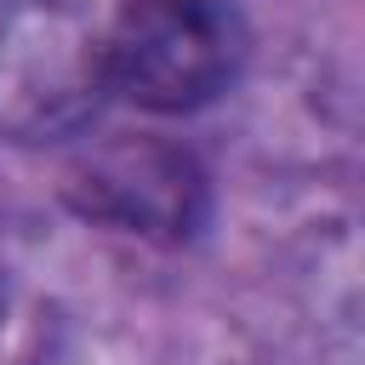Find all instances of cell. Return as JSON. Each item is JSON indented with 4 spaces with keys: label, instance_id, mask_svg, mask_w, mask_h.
Instances as JSON below:
<instances>
[{
    "label": "cell",
    "instance_id": "6da1fadb",
    "mask_svg": "<svg viewBox=\"0 0 365 365\" xmlns=\"http://www.w3.org/2000/svg\"><path fill=\"white\" fill-rule=\"evenodd\" d=\"M245 57V29L222 0H125L97 40L103 86L154 114L211 103Z\"/></svg>",
    "mask_w": 365,
    "mask_h": 365
},
{
    "label": "cell",
    "instance_id": "7a4b0ae2",
    "mask_svg": "<svg viewBox=\"0 0 365 365\" xmlns=\"http://www.w3.org/2000/svg\"><path fill=\"white\" fill-rule=\"evenodd\" d=\"M97 86V40H86L68 11L51 0H0V125H74Z\"/></svg>",
    "mask_w": 365,
    "mask_h": 365
},
{
    "label": "cell",
    "instance_id": "3957f363",
    "mask_svg": "<svg viewBox=\"0 0 365 365\" xmlns=\"http://www.w3.org/2000/svg\"><path fill=\"white\" fill-rule=\"evenodd\" d=\"M74 194L86 211L114 217L125 228L148 234H188L194 205H200V177L177 148L160 143H114L91 154L74 171Z\"/></svg>",
    "mask_w": 365,
    "mask_h": 365
}]
</instances>
